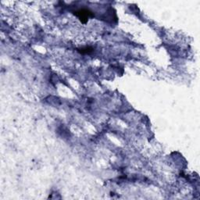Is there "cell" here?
<instances>
[{
  "label": "cell",
  "instance_id": "1",
  "mask_svg": "<svg viewBox=\"0 0 200 200\" xmlns=\"http://www.w3.org/2000/svg\"><path fill=\"white\" fill-rule=\"evenodd\" d=\"M76 14H77V16H79V18L81 19V20H83L84 19L87 20L88 18V16L91 15V12H89L88 10H79V11L76 12Z\"/></svg>",
  "mask_w": 200,
  "mask_h": 200
}]
</instances>
